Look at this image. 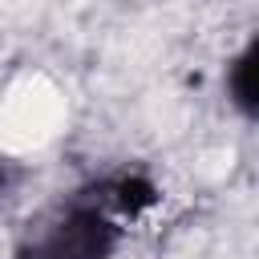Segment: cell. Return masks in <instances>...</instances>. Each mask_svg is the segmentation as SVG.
<instances>
[{
  "label": "cell",
  "instance_id": "obj_2",
  "mask_svg": "<svg viewBox=\"0 0 259 259\" xmlns=\"http://www.w3.org/2000/svg\"><path fill=\"white\" fill-rule=\"evenodd\" d=\"M255 61H259V49L255 45H247L239 57H235V65H231V77H227V85H231V97H235V105L251 117L255 113Z\"/></svg>",
  "mask_w": 259,
  "mask_h": 259
},
{
  "label": "cell",
  "instance_id": "obj_1",
  "mask_svg": "<svg viewBox=\"0 0 259 259\" xmlns=\"http://www.w3.org/2000/svg\"><path fill=\"white\" fill-rule=\"evenodd\" d=\"M117 247V227L101 206L77 202L65 210L61 223H53L32 247L20 251V259H109Z\"/></svg>",
  "mask_w": 259,
  "mask_h": 259
},
{
  "label": "cell",
  "instance_id": "obj_3",
  "mask_svg": "<svg viewBox=\"0 0 259 259\" xmlns=\"http://www.w3.org/2000/svg\"><path fill=\"white\" fill-rule=\"evenodd\" d=\"M12 178H16V174H12V166H8L4 158H0V198H4V190L12 186Z\"/></svg>",
  "mask_w": 259,
  "mask_h": 259
}]
</instances>
